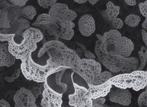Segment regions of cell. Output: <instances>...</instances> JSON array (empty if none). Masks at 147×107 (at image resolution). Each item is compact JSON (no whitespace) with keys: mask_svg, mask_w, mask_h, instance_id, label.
Wrapping results in <instances>:
<instances>
[{"mask_svg":"<svg viewBox=\"0 0 147 107\" xmlns=\"http://www.w3.org/2000/svg\"><path fill=\"white\" fill-rule=\"evenodd\" d=\"M46 52L53 63L59 66L71 69L80 76L81 59L75 51L70 49L60 41L55 40L45 43L40 49L38 57H41Z\"/></svg>","mask_w":147,"mask_h":107,"instance_id":"cell-1","label":"cell"},{"mask_svg":"<svg viewBox=\"0 0 147 107\" xmlns=\"http://www.w3.org/2000/svg\"><path fill=\"white\" fill-rule=\"evenodd\" d=\"M20 65V70L23 75L27 80L37 83H44L52 74L63 70H67L53 63L50 59L47 60L45 65H42L35 63L29 54L23 59Z\"/></svg>","mask_w":147,"mask_h":107,"instance_id":"cell-2","label":"cell"},{"mask_svg":"<svg viewBox=\"0 0 147 107\" xmlns=\"http://www.w3.org/2000/svg\"><path fill=\"white\" fill-rule=\"evenodd\" d=\"M100 44L96 43L95 52L100 62L110 71L118 73H131L137 70L138 60L135 57H125L108 51L107 54L102 53L100 48Z\"/></svg>","mask_w":147,"mask_h":107,"instance_id":"cell-3","label":"cell"},{"mask_svg":"<svg viewBox=\"0 0 147 107\" xmlns=\"http://www.w3.org/2000/svg\"><path fill=\"white\" fill-rule=\"evenodd\" d=\"M22 35L23 39L20 44L15 42L16 35L11 36L7 41L9 50L16 60H22L37 49V43L33 39L23 34Z\"/></svg>","mask_w":147,"mask_h":107,"instance_id":"cell-4","label":"cell"},{"mask_svg":"<svg viewBox=\"0 0 147 107\" xmlns=\"http://www.w3.org/2000/svg\"><path fill=\"white\" fill-rule=\"evenodd\" d=\"M71 78L75 92L69 95V105L74 107H92V99L87 94L88 89L79 85Z\"/></svg>","mask_w":147,"mask_h":107,"instance_id":"cell-5","label":"cell"},{"mask_svg":"<svg viewBox=\"0 0 147 107\" xmlns=\"http://www.w3.org/2000/svg\"><path fill=\"white\" fill-rule=\"evenodd\" d=\"M82 72L80 77L86 83L92 84L94 79L101 73V65L94 59H81Z\"/></svg>","mask_w":147,"mask_h":107,"instance_id":"cell-6","label":"cell"},{"mask_svg":"<svg viewBox=\"0 0 147 107\" xmlns=\"http://www.w3.org/2000/svg\"><path fill=\"white\" fill-rule=\"evenodd\" d=\"M42 99L40 105L43 107H61L63 104V94L57 92L48 85L47 81L43 83Z\"/></svg>","mask_w":147,"mask_h":107,"instance_id":"cell-7","label":"cell"},{"mask_svg":"<svg viewBox=\"0 0 147 107\" xmlns=\"http://www.w3.org/2000/svg\"><path fill=\"white\" fill-rule=\"evenodd\" d=\"M13 100L16 107H36V98L30 90L21 87L16 92Z\"/></svg>","mask_w":147,"mask_h":107,"instance_id":"cell-8","label":"cell"},{"mask_svg":"<svg viewBox=\"0 0 147 107\" xmlns=\"http://www.w3.org/2000/svg\"><path fill=\"white\" fill-rule=\"evenodd\" d=\"M108 95L110 101L113 103L123 106H129L131 103L132 94L127 89H121L112 86Z\"/></svg>","mask_w":147,"mask_h":107,"instance_id":"cell-9","label":"cell"},{"mask_svg":"<svg viewBox=\"0 0 147 107\" xmlns=\"http://www.w3.org/2000/svg\"><path fill=\"white\" fill-rule=\"evenodd\" d=\"M134 50L132 41L126 36H121L113 46L108 48V51L125 57H130Z\"/></svg>","mask_w":147,"mask_h":107,"instance_id":"cell-10","label":"cell"},{"mask_svg":"<svg viewBox=\"0 0 147 107\" xmlns=\"http://www.w3.org/2000/svg\"><path fill=\"white\" fill-rule=\"evenodd\" d=\"M96 36L101 42L100 46L101 51L104 54H107L108 48L113 46L122 36L117 29H112L104 33L102 36L96 34Z\"/></svg>","mask_w":147,"mask_h":107,"instance_id":"cell-11","label":"cell"},{"mask_svg":"<svg viewBox=\"0 0 147 107\" xmlns=\"http://www.w3.org/2000/svg\"><path fill=\"white\" fill-rule=\"evenodd\" d=\"M78 28L80 34L84 36L89 37L95 32L96 27L95 20L90 14H84L79 19Z\"/></svg>","mask_w":147,"mask_h":107,"instance_id":"cell-12","label":"cell"},{"mask_svg":"<svg viewBox=\"0 0 147 107\" xmlns=\"http://www.w3.org/2000/svg\"><path fill=\"white\" fill-rule=\"evenodd\" d=\"M87 85L88 86L87 94L91 99H96L107 96L112 87V85L109 80L100 85H94L88 83Z\"/></svg>","mask_w":147,"mask_h":107,"instance_id":"cell-13","label":"cell"},{"mask_svg":"<svg viewBox=\"0 0 147 107\" xmlns=\"http://www.w3.org/2000/svg\"><path fill=\"white\" fill-rule=\"evenodd\" d=\"M109 80L112 86L121 89L132 88L134 83L132 72L119 74L115 76H112Z\"/></svg>","mask_w":147,"mask_h":107,"instance_id":"cell-14","label":"cell"},{"mask_svg":"<svg viewBox=\"0 0 147 107\" xmlns=\"http://www.w3.org/2000/svg\"><path fill=\"white\" fill-rule=\"evenodd\" d=\"M66 70L55 72L49 76L47 80L48 85L55 91L60 94H64L66 92L67 85L61 81L63 74Z\"/></svg>","mask_w":147,"mask_h":107,"instance_id":"cell-15","label":"cell"},{"mask_svg":"<svg viewBox=\"0 0 147 107\" xmlns=\"http://www.w3.org/2000/svg\"><path fill=\"white\" fill-rule=\"evenodd\" d=\"M29 21L24 17H19L10 22V27L7 30V34L22 35L23 32L30 26Z\"/></svg>","mask_w":147,"mask_h":107,"instance_id":"cell-16","label":"cell"},{"mask_svg":"<svg viewBox=\"0 0 147 107\" xmlns=\"http://www.w3.org/2000/svg\"><path fill=\"white\" fill-rule=\"evenodd\" d=\"M16 60L15 57L9 50L8 43L0 45V67H10L15 64Z\"/></svg>","mask_w":147,"mask_h":107,"instance_id":"cell-17","label":"cell"},{"mask_svg":"<svg viewBox=\"0 0 147 107\" xmlns=\"http://www.w3.org/2000/svg\"><path fill=\"white\" fill-rule=\"evenodd\" d=\"M134 80L132 89L135 91H140L144 89L147 85V73L146 71L135 70L132 72Z\"/></svg>","mask_w":147,"mask_h":107,"instance_id":"cell-18","label":"cell"},{"mask_svg":"<svg viewBox=\"0 0 147 107\" xmlns=\"http://www.w3.org/2000/svg\"><path fill=\"white\" fill-rule=\"evenodd\" d=\"M120 7L118 5H115L111 1H109L106 4V10L101 11L104 18L109 21L117 17L120 13Z\"/></svg>","mask_w":147,"mask_h":107,"instance_id":"cell-19","label":"cell"},{"mask_svg":"<svg viewBox=\"0 0 147 107\" xmlns=\"http://www.w3.org/2000/svg\"><path fill=\"white\" fill-rule=\"evenodd\" d=\"M49 10L48 15L50 16L52 23H57V19L60 13L63 10L69 7L67 5L63 3H55L51 7Z\"/></svg>","mask_w":147,"mask_h":107,"instance_id":"cell-20","label":"cell"},{"mask_svg":"<svg viewBox=\"0 0 147 107\" xmlns=\"http://www.w3.org/2000/svg\"><path fill=\"white\" fill-rule=\"evenodd\" d=\"M10 27V20L8 17L7 9H0V33L9 29Z\"/></svg>","mask_w":147,"mask_h":107,"instance_id":"cell-21","label":"cell"},{"mask_svg":"<svg viewBox=\"0 0 147 107\" xmlns=\"http://www.w3.org/2000/svg\"><path fill=\"white\" fill-rule=\"evenodd\" d=\"M76 17V13L74 11L69 9V7H67L66 9L63 10L59 14L58 19H57V23L61 21H73Z\"/></svg>","mask_w":147,"mask_h":107,"instance_id":"cell-22","label":"cell"},{"mask_svg":"<svg viewBox=\"0 0 147 107\" xmlns=\"http://www.w3.org/2000/svg\"><path fill=\"white\" fill-rule=\"evenodd\" d=\"M51 23L52 21L48 14L43 13L38 16L36 21L32 24V26L35 27H45Z\"/></svg>","mask_w":147,"mask_h":107,"instance_id":"cell-23","label":"cell"},{"mask_svg":"<svg viewBox=\"0 0 147 107\" xmlns=\"http://www.w3.org/2000/svg\"><path fill=\"white\" fill-rule=\"evenodd\" d=\"M22 16L28 20H32L34 19L36 15V10L35 8L32 5H27L22 8Z\"/></svg>","mask_w":147,"mask_h":107,"instance_id":"cell-24","label":"cell"},{"mask_svg":"<svg viewBox=\"0 0 147 107\" xmlns=\"http://www.w3.org/2000/svg\"><path fill=\"white\" fill-rule=\"evenodd\" d=\"M112 76H113V75L110 71H105L104 72H101L98 76H96L94 79L92 84L96 85H100V84L103 83L106 81L109 80Z\"/></svg>","mask_w":147,"mask_h":107,"instance_id":"cell-25","label":"cell"},{"mask_svg":"<svg viewBox=\"0 0 147 107\" xmlns=\"http://www.w3.org/2000/svg\"><path fill=\"white\" fill-rule=\"evenodd\" d=\"M138 54L140 56V64L138 65L137 70H143L144 68L145 67L146 62H147V50L146 47L142 46L141 47V50L138 51Z\"/></svg>","mask_w":147,"mask_h":107,"instance_id":"cell-26","label":"cell"},{"mask_svg":"<svg viewBox=\"0 0 147 107\" xmlns=\"http://www.w3.org/2000/svg\"><path fill=\"white\" fill-rule=\"evenodd\" d=\"M141 20V17L139 15L131 14L127 15L125 19V23L130 27H136L140 23Z\"/></svg>","mask_w":147,"mask_h":107,"instance_id":"cell-27","label":"cell"},{"mask_svg":"<svg viewBox=\"0 0 147 107\" xmlns=\"http://www.w3.org/2000/svg\"><path fill=\"white\" fill-rule=\"evenodd\" d=\"M75 31L73 29H64L60 28L59 31V37L63 39L70 40L74 36Z\"/></svg>","mask_w":147,"mask_h":107,"instance_id":"cell-28","label":"cell"},{"mask_svg":"<svg viewBox=\"0 0 147 107\" xmlns=\"http://www.w3.org/2000/svg\"><path fill=\"white\" fill-rule=\"evenodd\" d=\"M138 105L141 107L147 106V90L146 89L145 91L142 92L139 96L138 99Z\"/></svg>","mask_w":147,"mask_h":107,"instance_id":"cell-29","label":"cell"},{"mask_svg":"<svg viewBox=\"0 0 147 107\" xmlns=\"http://www.w3.org/2000/svg\"><path fill=\"white\" fill-rule=\"evenodd\" d=\"M60 26V28L64 29H73L75 27V24L73 21L67 20V21H61L57 23Z\"/></svg>","mask_w":147,"mask_h":107,"instance_id":"cell-30","label":"cell"},{"mask_svg":"<svg viewBox=\"0 0 147 107\" xmlns=\"http://www.w3.org/2000/svg\"><path fill=\"white\" fill-rule=\"evenodd\" d=\"M105 98L104 97H100L96 99H92V107H101L104 106V104L105 102Z\"/></svg>","mask_w":147,"mask_h":107,"instance_id":"cell-31","label":"cell"},{"mask_svg":"<svg viewBox=\"0 0 147 107\" xmlns=\"http://www.w3.org/2000/svg\"><path fill=\"white\" fill-rule=\"evenodd\" d=\"M112 26L116 29H120L123 26V22L120 18H115L111 21Z\"/></svg>","mask_w":147,"mask_h":107,"instance_id":"cell-32","label":"cell"},{"mask_svg":"<svg viewBox=\"0 0 147 107\" xmlns=\"http://www.w3.org/2000/svg\"><path fill=\"white\" fill-rule=\"evenodd\" d=\"M139 9H140L141 14L145 17H147V1H145L144 3L139 4Z\"/></svg>","mask_w":147,"mask_h":107,"instance_id":"cell-33","label":"cell"},{"mask_svg":"<svg viewBox=\"0 0 147 107\" xmlns=\"http://www.w3.org/2000/svg\"><path fill=\"white\" fill-rule=\"evenodd\" d=\"M20 73H21V70L20 69H19L15 71V73L11 76H7L5 77V79L8 82H10V83L11 82H13L16 79H18L20 76Z\"/></svg>","mask_w":147,"mask_h":107,"instance_id":"cell-34","label":"cell"},{"mask_svg":"<svg viewBox=\"0 0 147 107\" xmlns=\"http://www.w3.org/2000/svg\"><path fill=\"white\" fill-rule=\"evenodd\" d=\"M8 1L14 5L24 7L29 0H8Z\"/></svg>","mask_w":147,"mask_h":107,"instance_id":"cell-35","label":"cell"},{"mask_svg":"<svg viewBox=\"0 0 147 107\" xmlns=\"http://www.w3.org/2000/svg\"><path fill=\"white\" fill-rule=\"evenodd\" d=\"M42 89H41V87H34V88H32L30 91L32 92V94L34 95V96H35V98H36V100L38 98V96L40 94H42Z\"/></svg>","mask_w":147,"mask_h":107,"instance_id":"cell-36","label":"cell"},{"mask_svg":"<svg viewBox=\"0 0 147 107\" xmlns=\"http://www.w3.org/2000/svg\"><path fill=\"white\" fill-rule=\"evenodd\" d=\"M14 35L15 34H1V33H0V41L3 42H7L8 40L9 39V38Z\"/></svg>","mask_w":147,"mask_h":107,"instance_id":"cell-37","label":"cell"},{"mask_svg":"<svg viewBox=\"0 0 147 107\" xmlns=\"http://www.w3.org/2000/svg\"><path fill=\"white\" fill-rule=\"evenodd\" d=\"M84 55L88 59H94L95 60L96 59V56L94 54H92L91 51L86 50V49H85V50Z\"/></svg>","mask_w":147,"mask_h":107,"instance_id":"cell-38","label":"cell"},{"mask_svg":"<svg viewBox=\"0 0 147 107\" xmlns=\"http://www.w3.org/2000/svg\"><path fill=\"white\" fill-rule=\"evenodd\" d=\"M38 3L39 5L43 7L44 9H48L49 7L48 0H38Z\"/></svg>","mask_w":147,"mask_h":107,"instance_id":"cell-39","label":"cell"},{"mask_svg":"<svg viewBox=\"0 0 147 107\" xmlns=\"http://www.w3.org/2000/svg\"><path fill=\"white\" fill-rule=\"evenodd\" d=\"M141 32H142V40L144 41V43L146 46L147 45V32L144 29H142Z\"/></svg>","mask_w":147,"mask_h":107,"instance_id":"cell-40","label":"cell"},{"mask_svg":"<svg viewBox=\"0 0 147 107\" xmlns=\"http://www.w3.org/2000/svg\"><path fill=\"white\" fill-rule=\"evenodd\" d=\"M10 105L5 100H0V107H10Z\"/></svg>","mask_w":147,"mask_h":107,"instance_id":"cell-41","label":"cell"},{"mask_svg":"<svg viewBox=\"0 0 147 107\" xmlns=\"http://www.w3.org/2000/svg\"><path fill=\"white\" fill-rule=\"evenodd\" d=\"M125 2L129 6H135L136 4V0H125Z\"/></svg>","mask_w":147,"mask_h":107,"instance_id":"cell-42","label":"cell"},{"mask_svg":"<svg viewBox=\"0 0 147 107\" xmlns=\"http://www.w3.org/2000/svg\"><path fill=\"white\" fill-rule=\"evenodd\" d=\"M142 28H143L144 30H147V17L145 18L144 22L142 23Z\"/></svg>","mask_w":147,"mask_h":107,"instance_id":"cell-43","label":"cell"},{"mask_svg":"<svg viewBox=\"0 0 147 107\" xmlns=\"http://www.w3.org/2000/svg\"><path fill=\"white\" fill-rule=\"evenodd\" d=\"M48 1L49 7H51L55 3H56L57 1V0H48Z\"/></svg>","mask_w":147,"mask_h":107,"instance_id":"cell-44","label":"cell"},{"mask_svg":"<svg viewBox=\"0 0 147 107\" xmlns=\"http://www.w3.org/2000/svg\"><path fill=\"white\" fill-rule=\"evenodd\" d=\"M74 1L79 4H84L88 1V0H74Z\"/></svg>","mask_w":147,"mask_h":107,"instance_id":"cell-45","label":"cell"},{"mask_svg":"<svg viewBox=\"0 0 147 107\" xmlns=\"http://www.w3.org/2000/svg\"><path fill=\"white\" fill-rule=\"evenodd\" d=\"M100 0H88V1H89L92 5L96 4Z\"/></svg>","mask_w":147,"mask_h":107,"instance_id":"cell-46","label":"cell"},{"mask_svg":"<svg viewBox=\"0 0 147 107\" xmlns=\"http://www.w3.org/2000/svg\"><path fill=\"white\" fill-rule=\"evenodd\" d=\"M4 42H1V41H0V45H2L3 44H4Z\"/></svg>","mask_w":147,"mask_h":107,"instance_id":"cell-47","label":"cell"}]
</instances>
